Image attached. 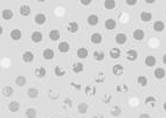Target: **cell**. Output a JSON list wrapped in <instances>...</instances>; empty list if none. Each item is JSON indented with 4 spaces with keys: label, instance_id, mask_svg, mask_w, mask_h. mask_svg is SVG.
I'll return each instance as SVG.
<instances>
[{
    "label": "cell",
    "instance_id": "obj_22",
    "mask_svg": "<svg viewBox=\"0 0 166 118\" xmlns=\"http://www.w3.org/2000/svg\"><path fill=\"white\" fill-rule=\"evenodd\" d=\"M115 40H116V43L117 45H124L125 42H126V40H127V38H126V35H125L124 33H118L116 35Z\"/></svg>",
    "mask_w": 166,
    "mask_h": 118
},
{
    "label": "cell",
    "instance_id": "obj_45",
    "mask_svg": "<svg viewBox=\"0 0 166 118\" xmlns=\"http://www.w3.org/2000/svg\"><path fill=\"white\" fill-rule=\"evenodd\" d=\"M138 118H150V115H147V114H142V115H139Z\"/></svg>",
    "mask_w": 166,
    "mask_h": 118
},
{
    "label": "cell",
    "instance_id": "obj_7",
    "mask_svg": "<svg viewBox=\"0 0 166 118\" xmlns=\"http://www.w3.org/2000/svg\"><path fill=\"white\" fill-rule=\"evenodd\" d=\"M10 36H11V39L13 40V41H19V40L22 38V32L20 30V29H13L12 32H11V34H10Z\"/></svg>",
    "mask_w": 166,
    "mask_h": 118
},
{
    "label": "cell",
    "instance_id": "obj_17",
    "mask_svg": "<svg viewBox=\"0 0 166 118\" xmlns=\"http://www.w3.org/2000/svg\"><path fill=\"white\" fill-rule=\"evenodd\" d=\"M109 55H110L111 59L117 60V59H119V57H121V49H119V48H117V47L111 48L110 52H109Z\"/></svg>",
    "mask_w": 166,
    "mask_h": 118
},
{
    "label": "cell",
    "instance_id": "obj_51",
    "mask_svg": "<svg viewBox=\"0 0 166 118\" xmlns=\"http://www.w3.org/2000/svg\"><path fill=\"white\" fill-rule=\"evenodd\" d=\"M163 109H164V111H166V102L163 104Z\"/></svg>",
    "mask_w": 166,
    "mask_h": 118
},
{
    "label": "cell",
    "instance_id": "obj_43",
    "mask_svg": "<svg viewBox=\"0 0 166 118\" xmlns=\"http://www.w3.org/2000/svg\"><path fill=\"white\" fill-rule=\"evenodd\" d=\"M80 4L83 5V6H89V5L91 4V0H81Z\"/></svg>",
    "mask_w": 166,
    "mask_h": 118
},
{
    "label": "cell",
    "instance_id": "obj_20",
    "mask_svg": "<svg viewBox=\"0 0 166 118\" xmlns=\"http://www.w3.org/2000/svg\"><path fill=\"white\" fill-rule=\"evenodd\" d=\"M88 49L87 48H84V47H82V48H79L77 49V53H76V55H77V57L79 59H81V60H84V59H87L88 57Z\"/></svg>",
    "mask_w": 166,
    "mask_h": 118
},
{
    "label": "cell",
    "instance_id": "obj_46",
    "mask_svg": "<svg viewBox=\"0 0 166 118\" xmlns=\"http://www.w3.org/2000/svg\"><path fill=\"white\" fill-rule=\"evenodd\" d=\"M71 87H75L76 89H81V87H80V85H77V83H74V82L71 83Z\"/></svg>",
    "mask_w": 166,
    "mask_h": 118
},
{
    "label": "cell",
    "instance_id": "obj_33",
    "mask_svg": "<svg viewBox=\"0 0 166 118\" xmlns=\"http://www.w3.org/2000/svg\"><path fill=\"white\" fill-rule=\"evenodd\" d=\"M147 77L146 76H144V75H140L137 77V83H138L140 87H146L147 85Z\"/></svg>",
    "mask_w": 166,
    "mask_h": 118
},
{
    "label": "cell",
    "instance_id": "obj_35",
    "mask_svg": "<svg viewBox=\"0 0 166 118\" xmlns=\"http://www.w3.org/2000/svg\"><path fill=\"white\" fill-rule=\"evenodd\" d=\"M104 53L103 52H99V50H96V52H94L93 54V57L96 60V61H103L104 60Z\"/></svg>",
    "mask_w": 166,
    "mask_h": 118
},
{
    "label": "cell",
    "instance_id": "obj_53",
    "mask_svg": "<svg viewBox=\"0 0 166 118\" xmlns=\"http://www.w3.org/2000/svg\"><path fill=\"white\" fill-rule=\"evenodd\" d=\"M66 118H70V117H66Z\"/></svg>",
    "mask_w": 166,
    "mask_h": 118
},
{
    "label": "cell",
    "instance_id": "obj_24",
    "mask_svg": "<svg viewBox=\"0 0 166 118\" xmlns=\"http://www.w3.org/2000/svg\"><path fill=\"white\" fill-rule=\"evenodd\" d=\"M25 115H26L27 118H36L38 111L34 108H28V109H26V111H25Z\"/></svg>",
    "mask_w": 166,
    "mask_h": 118
},
{
    "label": "cell",
    "instance_id": "obj_38",
    "mask_svg": "<svg viewBox=\"0 0 166 118\" xmlns=\"http://www.w3.org/2000/svg\"><path fill=\"white\" fill-rule=\"evenodd\" d=\"M85 94L89 95V96H94L96 94V88L93 87V85H88L85 87Z\"/></svg>",
    "mask_w": 166,
    "mask_h": 118
},
{
    "label": "cell",
    "instance_id": "obj_13",
    "mask_svg": "<svg viewBox=\"0 0 166 118\" xmlns=\"http://www.w3.org/2000/svg\"><path fill=\"white\" fill-rule=\"evenodd\" d=\"M156 62H157V60H156V57L152 56V55H149V56H146L145 57V60H144V63H145V66L149 67V68H151V67L156 66Z\"/></svg>",
    "mask_w": 166,
    "mask_h": 118
},
{
    "label": "cell",
    "instance_id": "obj_25",
    "mask_svg": "<svg viewBox=\"0 0 166 118\" xmlns=\"http://www.w3.org/2000/svg\"><path fill=\"white\" fill-rule=\"evenodd\" d=\"M140 20L143 22H149L152 20V13L151 12H142L140 13Z\"/></svg>",
    "mask_w": 166,
    "mask_h": 118
},
{
    "label": "cell",
    "instance_id": "obj_10",
    "mask_svg": "<svg viewBox=\"0 0 166 118\" xmlns=\"http://www.w3.org/2000/svg\"><path fill=\"white\" fill-rule=\"evenodd\" d=\"M132 36H133V39L136 40V41H142L145 38V33H144L143 29H136V30H133Z\"/></svg>",
    "mask_w": 166,
    "mask_h": 118
},
{
    "label": "cell",
    "instance_id": "obj_30",
    "mask_svg": "<svg viewBox=\"0 0 166 118\" xmlns=\"http://www.w3.org/2000/svg\"><path fill=\"white\" fill-rule=\"evenodd\" d=\"M27 95L29 98H38V96H39V90L36 89V88H29L27 91Z\"/></svg>",
    "mask_w": 166,
    "mask_h": 118
},
{
    "label": "cell",
    "instance_id": "obj_14",
    "mask_svg": "<svg viewBox=\"0 0 166 118\" xmlns=\"http://www.w3.org/2000/svg\"><path fill=\"white\" fill-rule=\"evenodd\" d=\"M79 28H80V27H79V24H77L76 21H70L69 24L67 25V30H68L69 33H73V34L76 33V32L79 30Z\"/></svg>",
    "mask_w": 166,
    "mask_h": 118
},
{
    "label": "cell",
    "instance_id": "obj_9",
    "mask_svg": "<svg viewBox=\"0 0 166 118\" xmlns=\"http://www.w3.org/2000/svg\"><path fill=\"white\" fill-rule=\"evenodd\" d=\"M87 21H88V25L89 26H96L97 24L99 22V19H98V16H97L96 14H90L88 16Z\"/></svg>",
    "mask_w": 166,
    "mask_h": 118
},
{
    "label": "cell",
    "instance_id": "obj_2",
    "mask_svg": "<svg viewBox=\"0 0 166 118\" xmlns=\"http://www.w3.org/2000/svg\"><path fill=\"white\" fill-rule=\"evenodd\" d=\"M34 21H35L36 25H40V26H41V25H44L46 21H47V16L43 13H39L34 16Z\"/></svg>",
    "mask_w": 166,
    "mask_h": 118
},
{
    "label": "cell",
    "instance_id": "obj_42",
    "mask_svg": "<svg viewBox=\"0 0 166 118\" xmlns=\"http://www.w3.org/2000/svg\"><path fill=\"white\" fill-rule=\"evenodd\" d=\"M125 4L127 6H135L137 4V0H125Z\"/></svg>",
    "mask_w": 166,
    "mask_h": 118
},
{
    "label": "cell",
    "instance_id": "obj_11",
    "mask_svg": "<svg viewBox=\"0 0 166 118\" xmlns=\"http://www.w3.org/2000/svg\"><path fill=\"white\" fill-rule=\"evenodd\" d=\"M34 74H35V76H36V77H39V79H43V77L46 76V74H47V70H46V68H44V67H38V68L34 70Z\"/></svg>",
    "mask_w": 166,
    "mask_h": 118
},
{
    "label": "cell",
    "instance_id": "obj_27",
    "mask_svg": "<svg viewBox=\"0 0 166 118\" xmlns=\"http://www.w3.org/2000/svg\"><path fill=\"white\" fill-rule=\"evenodd\" d=\"M112 73H113V75L119 76V75H122L124 73V68L121 65H115V66L112 67Z\"/></svg>",
    "mask_w": 166,
    "mask_h": 118
},
{
    "label": "cell",
    "instance_id": "obj_26",
    "mask_svg": "<svg viewBox=\"0 0 166 118\" xmlns=\"http://www.w3.org/2000/svg\"><path fill=\"white\" fill-rule=\"evenodd\" d=\"M164 28H165V24H164L163 21H160V20L154 21V24H153V29H154L156 32H163Z\"/></svg>",
    "mask_w": 166,
    "mask_h": 118
},
{
    "label": "cell",
    "instance_id": "obj_29",
    "mask_svg": "<svg viewBox=\"0 0 166 118\" xmlns=\"http://www.w3.org/2000/svg\"><path fill=\"white\" fill-rule=\"evenodd\" d=\"M13 94H14V90L11 85H6V87H4V89H2V95H4L5 97H11Z\"/></svg>",
    "mask_w": 166,
    "mask_h": 118
},
{
    "label": "cell",
    "instance_id": "obj_3",
    "mask_svg": "<svg viewBox=\"0 0 166 118\" xmlns=\"http://www.w3.org/2000/svg\"><path fill=\"white\" fill-rule=\"evenodd\" d=\"M57 49H59V52L62 53V54H64V53H68L70 49V46L69 43L67 42V41H62V42H60L59 43V46H57Z\"/></svg>",
    "mask_w": 166,
    "mask_h": 118
},
{
    "label": "cell",
    "instance_id": "obj_44",
    "mask_svg": "<svg viewBox=\"0 0 166 118\" xmlns=\"http://www.w3.org/2000/svg\"><path fill=\"white\" fill-rule=\"evenodd\" d=\"M64 105H68V106H71V105H73V102H71V99H69V98H67V99L64 101Z\"/></svg>",
    "mask_w": 166,
    "mask_h": 118
},
{
    "label": "cell",
    "instance_id": "obj_47",
    "mask_svg": "<svg viewBox=\"0 0 166 118\" xmlns=\"http://www.w3.org/2000/svg\"><path fill=\"white\" fill-rule=\"evenodd\" d=\"M93 118H104V116L103 115H95Z\"/></svg>",
    "mask_w": 166,
    "mask_h": 118
},
{
    "label": "cell",
    "instance_id": "obj_19",
    "mask_svg": "<svg viewBox=\"0 0 166 118\" xmlns=\"http://www.w3.org/2000/svg\"><path fill=\"white\" fill-rule=\"evenodd\" d=\"M20 106H21V104H20L19 102L12 101V102L8 104V110H10L11 112H18V111L20 110Z\"/></svg>",
    "mask_w": 166,
    "mask_h": 118
},
{
    "label": "cell",
    "instance_id": "obj_40",
    "mask_svg": "<svg viewBox=\"0 0 166 118\" xmlns=\"http://www.w3.org/2000/svg\"><path fill=\"white\" fill-rule=\"evenodd\" d=\"M96 82L97 83H99V82H103V81H104V79H105V76H104V74H103V73H99V74H98V76H96Z\"/></svg>",
    "mask_w": 166,
    "mask_h": 118
},
{
    "label": "cell",
    "instance_id": "obj_23",
    "mask_svg": "<svg viewBox=\"0 0 166 118\" xmlns=\"http://www.w3.org/2000/svg\"><path fill=\"white\" fill-rule=\"evenodd\" d=\"M13 15L14 14L12 10H2V12H1V16L4 20H11V19H13Z\"/></svg>",
    "mask_w": 166,
    "mask_h": 118
},
{
    "label": "cell",
    "instance_id": "obj_15",
    "mask_svg": "<svg viewBox=\"0 0 166 118\" xmlns=\"http://www.w3.org/2000/svg\"><path fill=\"white\" fill-rule=\"evenodd\" d=\"M48 36H49V39L52 40V41H57V40L61 38V33H60L59 29H52L49 32Z\"/></svg>",
    "mask_w": 166,
    "mask_h": 118
},
{
    "label": "cell",
    "instance_id": "obj_32",
    "mask_svg": "<svg viewBox=\"0 0 166 118\" xmlns=\"http://www.w3.org/2000/svg\"><path fill=\"white\" fill-rule=\"evenodd\" d=\"M88 104L87 103H80L79 106H77V111L81 114V115H85L88 112Z\"/></svg>",
    "mask_w": 166,
    "mask_h": 118
},
{
    "label": "cell",
    "instance_id": "obj_34",
    "mask_svg": "<svg viewBox=\"0 0 166 118\" xmlns=\"http://www.w3.org/2000/svg\"><path fill=\"white\" fill-rule=\"evenodd\" d=\"M54 73H55V75L57 76V77H62V76L66 75V70L62 69L61 66H56L55 69H54Z\"/></svg>",
    "mask_w": 166,
    "mask_h": 118
},
{
    "label": "cell",
    "instance_id": "obj_50",
    "mask_svg": "<svg viewBox=\"0 0 166 118\" xmlns=\"http://www.w3.org/2000/svg\"><path fill=\"white\" fill-rule=\"evenodd\" d=\"M2 33H4V28H2V27L0 26V36L2 35Z\"/></svg>",
    "mask_w": 166,
    "mask_h": 118
},
{
    "label": "cell",
    "instance_id": "obj_12",
    "mask_svg": "<svg viewBox=\"0 0 166 118\" xmlns=\"http://www.w3.org/2000/svg\"><path fill=\"white\" fill-rule=\"evenodd\" d=\"M15 84H16L18 87H25V85L27 84V79H26V76H24V75L16 76V77H15Z\"/></svg>",
    "mask_w": 166,
    "mask_h": 118
},
{
    "label": "cell",
    "instance_id": "obj_49",
    "mask_svg": "<svg viewBox=\"0 0 166 118\" xmlns=\"http://www.w3.org/2000/svg\"><path fill=\"white\" fill-rule=\"evenodd\" d=\"M163 63H164V65H166V54L164 55V56H163Z\"/></svg>",
    "mask_w": 166,
    "mask_h": 118
},
{
    "label": "cell",
    "instance_id": "obj_48",
    "mask_svg": "<svg viewBox=\"0 0 166 118\" xmlns=\"http://www.w3.org/2000/svg\"><path fill=\"white\" fill-rule=\"evenodd\" d=\"M146 4H154V0H145Z\"/></svg>",
    "mask_w": 166,
    "mask_h": 118
},
{
    "label": "cell",
    "instance_id": "obj_6",
    "mask_svg": "<svg viewBox=\"0 0 166 118\" xmlns=\"http://www.w3.org/2000/svg\"><path fill=\"white\" fill-rule=\"evenodd\" d=\"M153 75H154V77L158 79H162L165 77L166 75V71L164 68H156L154 69V71H153Z\"/></svg>",
    "mask_w": 166,
    "mask_h": 118
},
{
    "label": "cell",
    "instance_id": "obj_5",
    "mask_svg": "<svg viewBox=\"0 0 166 118\" xmlns=\"http://www.w3.org/2000/svg\"><path fill=\"white\" fill-rule=\"evenodd\" d=\"M42 56H43V59L44 60H53L54 57H55V53L53 49H50V48H47V49H44L43 53H42Z\"/></svg>",
    "mask_w": 166,
    "mask_h": 118
},
{
    "label": "cell",
    "instance_id": "obj_1",
    "mask_svg": "<svg viewBox=\"0 0 166 118\" xmlns=\"http://www.w3.org/2000/svg\"><path fill=\"white\" fill-rule=\"evenodd\" d=\"M22 61H24L25 63H30V62H33V61H34V53L30 52V50L24 52V54H22Z\"/></svg>",
    "mask_w": 166,
    "mask_h": 118
},
{
    "label": "cell",
    "instance_id": "obj_37",
    "mask_svg": "<svg viewBox=\"0 0 166 118\" xmlns=\"http://www.w3.org/2000/svg\"><path fill=\"white\" fill-rule=\"evenodd\" d=\"M157 103V99H156V97H153V96H147L146 98H145V104H150L151 106H154Z\"/></svg>",
    "mask_w": 166,
    "mask_h": 118
},
{
    "label": "cell",
    "instance_id": "obj_28",
    "mask_svg": "<svg viewBox=\"0 0 166 118\" xmlns=\"http://www.w3.org/2000/svg\"><path fill=\"white\" fill-rule=\"evenodd\" d=\"M110 114H111V116H113V117H118V116H121V114H122V108H121L119 105H115V106H112V109L110 110Z\"/></svg>",
    "mask_w": 166,
    "mask_h": 118
},
{
    "label": "cell",
    "instance_id": "obj_39",
    "mask_svg": "<svg viewBox=\"0 0 166 118\" xmlns=\"http://www.w3.org/2000/svg\"><path fill=\"white\" fill-rule=\"evenodd\" d=\"M116 90L118 92H121V94H123V92H127L129 88H127L126 84H118V85L116 87Z\"/></svg>",
    "mask_w": 166,
    "mask_h": 118
},
{
    "label": "cell",
    "instance_id": "obj_41",
    "mask_svg": "<svg viewBox=\"0 0 166 118\" xmlns=\"http://www.w3.org/2000/svg\"><path fill=\"white\" fill-rule=\"evenodd\" d=\"M111 98H112V96H111V95H105L104 97H102V101H103L105 104H108V103L111 101Z\"/></svg>",
    "mask_w": 166,
    "mask_h": 118
},
{
    "label": "cell",
    "instance_id": "obj_8",
    "mask_svg": "<svg viewBox=\"0 0 166 118\" xmlns=\"http://www.w3.org/2000/svg\"><path fill=\"white\" fill-rule=\"evenodd\" d=\"M126 59L127 61H136L138 59V53L135 49H130L126 52Z\"/></svg>",
    "mask_w": 166,
    "mask_h": 118
},
{
    "label": "cell",
    "instance_id": "obj_36",
    "mask_svg": "<svg viewBox=\"0 0 166 118\" xmlns=\"http://www.w3.org/2000/svg\"><path fill=\"white\" fill-rule=\"evenodd\" d=\"M116 6V1L115 0H105L104 1V7L107 10H113Z\"/></svg>",
    "mask_w": 166,
    "mask_h": 118
},
{
    "label": "cell",
    "instance_id": "obj_31",
    "mask_svg": "<svg viewBox=\"0 0 166 118\" xmlns=\"http://www.w3.org/2000/svg\"><path fill=\"white\" fill-rule=\"evenodd\" d=\"M83 70H84V66H83V63H81V62L74 63V66H73V71H74V73L80 74V73H82Z\"/></svg>",
    "mask_w": 166,
    "mask_h": 118
},
{
    "label": "cell",
    "instance_id": "obj_52",
    "mask_svg": "<svg viewBox=\"0 0 166 118\" xmlns=\"http://www.w3.org/2000/svg\"><path fill=\"white\" fill-rule=\"evenodd\" d=\"M47 118H53V117H47Z\"/></svg>",
    "mask_w": 166,
    "mask_h": 118
},
{
    "label": "cell",
    "instance_id": "obj_21",
    "mask_svg": "<svg viewBox=\"0 0 166 118\" xmlns=\"http://www.w3.org/2000/svg\"><path fill=\"white\" fill-rule=\"evenodd\" d=\"M19 12H20V15H21V16H28V15L30 14V12H32V10H30V7H29L28 5H22V6L20 7Z\"/></svg>",
    "mask_w": 166,
    "mask_h": 118
},
{
    "label": "cell",
    "instance_id": "obj_4",
    "mask_svg": "<svg viewBox=\"0 0 166 118\" xmlns=\"http://www.w3.org/2000/svg\"><path fill=\"white\" fill-rule=\"evenodd\" d=\"M30 38H32V41H33L34 43H39V42H41L42 39H43V35H42L41 32L35 30V32H33V33H32Z\"/></svg>",
    "mask_w": 166,
    "mask_h": 118
},
{
    "label": "cell",
    "instance_id": "obj_16",
    "mask_svg": "<svg viewBox=\"0 0 166 118\" xmlns=\"http://www.w3.org/2000/svg\"><path fill=\"white\" fill-rule=\"evenodd\" d=\"M116 26H117V24H116V21L113 19H107L105 22H104V27L108 30H113L116 28Z\"/></svg>",
    "mask_w": 166,
    "mask_h": 118
},
{
    "label": "cell",
    "instance_id": "obj_18",
    "mask_svg": "<svg viewBox=\"0 0 166 118\" xmlns=\"http://www.w3.org/2000/svg\"><path fill=\"white\" fill-rule=\"evenodd\" d=\"M90 41H91L94 45H99V43H102V41H103L102 34H99V33H94V34L91 35V38H90Z\"/></svg>",
    "mask_w": 166,
    "mask_h": 118
}]
</instances>
